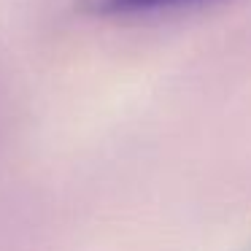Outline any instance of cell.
Returning a JSON list of instances; mask_svg holds the SVG:
<instances>
[{
    "instance_id": "6da1fadb",
    "label": "cell",
    "mask_w": 251,
    "mask_h": 251,
    "mask_svg": "<svg viewBox=\"0 0 251 251\" xmlns=\"http://www.w3.org/2000/svg\"><path fill=\"white\" fill-rule=\"evenodd\" d=\"M205 3L213 0H78V11L89 17H143V14L178 11Z\"/></svg>"
}]
</instances>
